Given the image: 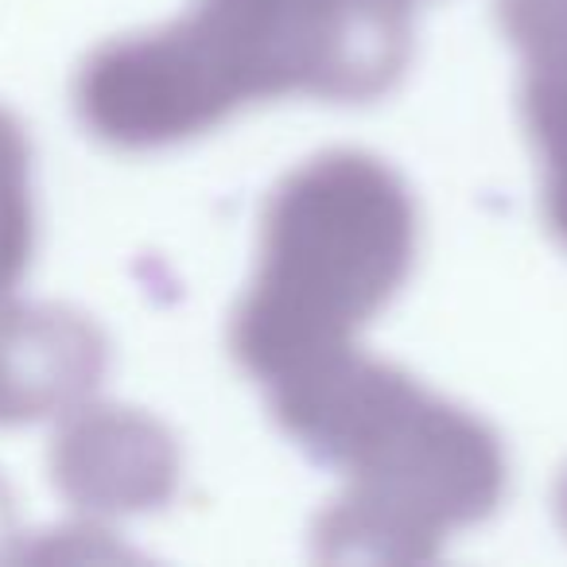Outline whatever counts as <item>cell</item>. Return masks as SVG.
Returning <instances> with one entry per match:
<instances>
[{"label": "cell", "mask_w": 567, "mask_h": 567, "mask_svg": "<svg viewBox=\"0 0 567 567\" xmlns=\"http://www.w3.org/2000/svg\"><path fill=\"white\" fill-rule=\"evenodd\" d=\"M32 257V190H28V144L20 125L0 110V300Z\"/></svg>", "instance_id": "ba28073f"}, {"label": "cell", "mask_w": 567, "mask_h": 567, "mask_svg": "<svg viewBox=\"0 0 567 567\" xmlns=\"http://www.w3.org/2000/svg\"><path fill=\"white\" fill-rule=\"evenodd\" d=\"M559 513H564V525H567V478H564V489H559Z\"/></svg>", "instance_id": "8fae6325"}, {"label": "cell", "mask_w": 567, "mask_h": 567, "mask_svg": "<svg viewBox=\"0 0 567 567\" xmlns=\"http://www.w3.org/2000/svg\"><path fill=\"white\" fill-rule=\"evenodd\" d=\"M175 451L152 420L94 409L71 420L55 447V486L82 509H148L172 494Z\"/></svg>", "instance_id": "5b68a950"}, {"label": "cell", "mask_w": 567, "mask_h": 567, "mask_svg": "<svg viewBox=\"0 0 567 567\" xmlns=\"http://www.w3.org/2000/svg\"><path fill=\"white\" fill-rule=\"evenodd\" d=\"M187 28L237 105L373 97L409 59V0H198Z\"/></svg>", "instance_id": "3957f363"}, {"label": "cell", "mask_w": 567, "mask_h": 567, "mask_svg": "<svg viewBox=\"0 0 567 567\" xmlns=\"http://www.w3.org/2000/svg\"><path fill=\"white\" fill-rule=\"evenodd\" d=\"M79 110L97 136L156 148L206 133L237 110L187 20L102 48L79 82Z\"/></svg>", "instance_id": "277c9868"}, {"label": "cell", "mask_w": 567, "mask_h": 567, "mask_svg": "<svg viewBox=\"0 0 567 567\" xmlns=\"http://www.w3.org/2000/svg\"><path fill=\"white\" fill-rule=\"evenodd\" d=\"M525 121L544 156V203L567 241V43L528 55Z\"/></svg>", "instance_id": "52a82bcc"}, {"label": "cell", "mask_w": 567, "mask_h": 567, "mask_svg": "<svg viewBox=\"0 0 567 567\" xmlns=\"http://www.w3.org/2000/svg\"><path fill=\"white\" fill-rule=\"evenodd\" d=\"M105 350L71 311H0V420H35L79 404L97 385Z\"/></svg>", "instance_id": "8992f818"}, {"label": "cell", "mask_w": 567, "mask_h": 567, "mask_svg": "<svg viewBox=\"0 0 567 567\" xmlns=\"http://www.w3.org/2000/svg\"><path fill=\"white\" fill-rule=\"evenodd\" d=\"M276 412L350 478L319 525L331 559H424L502 494L494 435L354 347L276 381Z\"/></svg>", "instance_id": "6da1fadb"}, {"label": "cell", "mask_w": 567, "mask_h": 567, "mask_svg": "<svg viewBox=\"0 0 567 567\" xmlns=\"http://www.w3.org/2000/svg\"><path fill=\"white\" fill-rule=\"evenodd\" d=\"M9 528H12V513H9V502H4V494H0V540L9 536Z\"/></svg>", "instance_id": "30bf717a"}, {"label": "cell", "mask_w": 567, "mask_h": 567, "mask_svg": "<svg viewBox=\"0 0 567 567\" xmlns=\"http://www.w3.org/2000/svg\"><path fill=\"white\" fill-rule=\"evenodd\" d=\"M509 40L525 55L567 43V0H497Z\"/></svg>", "instance_id": "9c48e42d"}, {"label": "cell", "mask_w": 567, "mask_h": 567, "mask_svg": "<svg viewBox=\"0 0 567 567\" xmlns=\"http://www.w3.org/2000/svg\"><path fill=\"white\" fill-rule=\"evenodd\" d=\"M416 210L385 164L331 152L272 195L260 272L234 323L257 378L284 381L350 347L409 276Z\"/></svg>", "instance_id": "7a4b0ae2"}]
</instances>
